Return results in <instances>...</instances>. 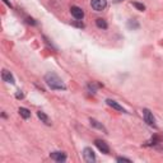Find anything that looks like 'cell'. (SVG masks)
Returning <instances> with one entry per match:
<instances>
[{
  "mask_svg": "<svg viewBox=\"0 0 163 163\" xmlns=\"http://www.w3.org/2000/svg\"><path fill=\"white\" fill-rule=\"evenodd\" d=\"M45 82L47 83V86L51 89H55V91H61V89H66L65 84L63 83V80L55 74V73H47L45 75Z\"/></svg>",
  "mask_w": 163,
  "mask_h": 163,
  "instance_id": "6da1fadb",
  "label": "cell"
},
{
  "mask_svg": "<svg viewBox=\"0 0 163 163\" xmlns=\"http://www.w3.org/2000/svg\"><path fill=\"white\" fill-rule=\"evenodd\" d=\"M143 117H144V121L147 122V124L149 126H156V120H154V116L153 114L149 111V110H143Z\"/></svg>",
  "mask_w": 163,
  "mask_h": 163,
  "instance_id": "7a4b0ae2",
  "label": "cell"
},
{
  "mask_svg": "<svg viewBox=\"0 0 163 163\" xmlns=\"http://www.w3.org/2000/svg\"><path fill=\"white\" fill-rule=\"evenodd\" d=\"M91 5L96 12H102L107 7V2H106V0H92Z\"/></svg>",
  "mask_w": 163,
  "mask_h": 163,
  "instance_id": "3957f363",
  "label": "cell"
},
{
  "mask_svg": "<svg viewBox=\"0 0 163 163\" xmlns=\"http://www.w3.org/2000/svg\"><path fill=\"white\" fill-rule=\"evenodd\" d=\"M83 157H84L86 162H88V163H93L94 161H96V156H94V152L92 151L91 148H84Z\"/></svg>",
  "mask_w": 163,
  "mask_h": 163,
  "instance_id": "277c9868",
  "label": "cell"
},
{
  "mask_svg": "<svg viewBox=\"0 0 163 163\" xmlns=\"http://www.w3.org/2000/svg\"><path fill=\"white\" fill-rule=\"evenodd\" d=\"M70 12H72V16H73L75 19H78V21H79V19H83V17H84L83 9L79 8V7H72Z\"/></svg>",
  "mask_w": 163,
  "mask_h": 163,
  "instance_id": "5b68a950",
  "label": "cell"
},
{
  "mask_svg": "<svg viewBox=\"0 0 163 163\" xmlns=\"http://www.w3.org/2000/svg\"><path fill=\"white\" fill-rule=\"evenodd\" d=\"M94 144H96V147L100 149V151H101L102 153H105V154H108V153H110V148H108V145H107L106 142L97 139L96 142H94Z\"/></svg>",
  "mask_w": 163,
  "mask_h": 163,
  "instance_id": "8992f818",
  "label": "cell"
},
{
  "mask_svg": "<svg viewBox=\"0 0 163 163\" xmlns=\"http://www.w3.org/2000/svg\"><path fill=\"white\" fill-rule=\"evenodd\" d=\"M50 157L55 162H65L66 161V154L64 152H52V153H50Z\"/></svg>",
  "mask_w": 163,
  "mask_h": 163,
  "instance_id": "52a82bcc",
  "label": "cell"
},
{
  "mask_svg": "<svg viewBox=\"0 0 163 163\" xmlns=\"http://www.w3.org/2000/svg\"><path fill=\"white\" fill-rule=\"evenodd\" d=\"M2 78H3L4 82H7V83H10V84L14 83V78H13V75L10 74V72H8L5 69L2 72Z\"/></svg>",
  "mask_w": 163,
  "mask_h": 163,
  "instance_id": "ba28073f",
  "label": "cell"
},
{
  "mask_svg": "<svg viewBox=\"0 0 163 163\" xmlns=\"http://www.w3.org/2000/svg\"><path fill=\"white\" fill-rule=\"evenodd\" d=\"M106 102H107L108 106H111L112 108H115V110H117V111H120V112H126L125 108L122 107V106H120L117 102H115V101H112V100H107Z\"/></svg>",
  "mask_w": 163,
  "mask_h": 163,
  "instance_id": "9c48e42d",
  "label": "cell"
},
{
  "mask_svg": "<svg viewBox=\"0 0 163 163\" xmlns=\"http://www.w3.org/2000/svg\"><path fill=\"white\" fill-rule=\"evenodd\" d=\"M37 116H38V119H40L41 121L44 122V124H46V125H51V120L49 119V116H47L46 114L38 111V112H37Z\"/></svg>",
  "mask_w": 163,
  "mask_h": 163,
  "instance_id": "30bf717a",
  "label": "cell"
},
{
  "mask_svg": "<svg viewBox=\"0 0 163 163\" xmlns=\"http://www.w3.org/2000/svg\"><path fill=\"white\" fill-rule=\"evenodd\" d=\"M18 112H19V115H21L23 119H30V117H31V112L27 110V108H24V107H21L19 110H18Z\"/></svg>",
  "mask_w": 163,
  "mask_h": 163,
  "instance_id": "8fae6325",
  "label": "cell"
},
{
  "mask_svg": "<svg viewBox=\"0 0 163 163\" xmlns=\"http://www.w3.org/2000/svg\"><path fill=\"white\" fill-rule=\"evenodd\" d=\"M96 24H97L98 28H101V30H106V28H107V23H106V21L102 19V18L96 19Z\"/></svg>",
  "mask_w": 163,
  "mask_h": 163,
  "instance_id": "7c38bea8",
  "label": "cell"
},
{
  "mask_svg": "<svg viewBox=\"0 0 163 163\" xmlns=\"http://www.w3.org/2000/svg\"><path fill=\"white\" fill-rule=\"evenodd\" d=\"M91 125H93L94 128H98V129H101V130H105V131H106V129L103 128V125L98 124V121H96V120H93V119H91Z\"/></svg>",
  "mask_w": 163,
  "mask_h": 163,
  "instance_id": "4fadbf2b",
  "label": "cell"
},
{
  "mask_svg": "<svg viewBox=\"0 0 163 163\" xmlns=\"http://www.w3.org/2000/svg\"><path fill=\"white\" fill-rule=\"evenodd\" d=\"M133 5L137 8L138 10H140V12H143V10H145V7L143 5V4H140V3H133Z\"/></svg>",
  "mask_w": 163,
  "mask_h": 163,
  "instance_id": "5bb4252c",
  "label": "cell"
},
{
  "mask_svg": "<svg viewBox=\"0 0 163 163\" xmlns=\"http://www.w3.org/2000/svg\"><path fill=\"white\" fill-rule=\"evenodd\" d=\"M116 161H117V162H128V163H130V162H131L130 159H128V158H124V157H119Z\"/></svg>",
  "mask_w": 163,
  "mask_h": 163,
  "instance_id": "9a60e30c",
  "label": "cell"
},
{
  "mask_svg": "<svg viewBox=\"0 0 163 163\" xmlns=\"http://www.w3.org/2000/svg\"><path fill=\"white\" fill-rule=\"evenodd\" d=\"M27 22H28V23H30V24H33V26H35V24H36V22H35V21H33V19H32V18H27Z\"/></svg>",
  "mask_w": 163,
  "mask_h": 163,
  "instance_id": "2e32d148",
  "label": "cell"
},
{
  "mask_svg": "<svg viewBox=\"0 0 163 163\" xmlns=\"http://www.w3.org/2000/svg\"><path fill=\"white\" fill-rule=\"evenodd\" d=\"M75 26L80 27V28H83V27H84V24H83V23H75Z\"/></svg>",
  "mask_w": 163,
  "mask_h": 163,
  "instance_id": "e0dca14e",
  "label": "cell"
},
{
  "mask_svg": "<svg viewBox=\"0 0 163 163\" xmlns=\"http://www.w3.org/2000/svg\"><path fill=\"white\" fill-rule=\"evenodd\" d=\"M17 98H23V93H17Z\"/></svg>",
  "mask_w": 163,
  "mask_h": 163,
  "instance_id": "ac0fdd59",
  "label": "cell"
},
{
  "mask_svg": "<svg viewBox=\"0 0 163 163\" xmlns=\"http://www.w3.org/2000/svg\"><path fill=\"white\" fill-rule=\"evenodd\" d=\"M117 2H122V0H117Z\"/></svg>",
  "mask_w": 163,
  "mask_h": 163,
  "instance_id": "d6986e66",
  "label": "cell"
}]
</instances>
